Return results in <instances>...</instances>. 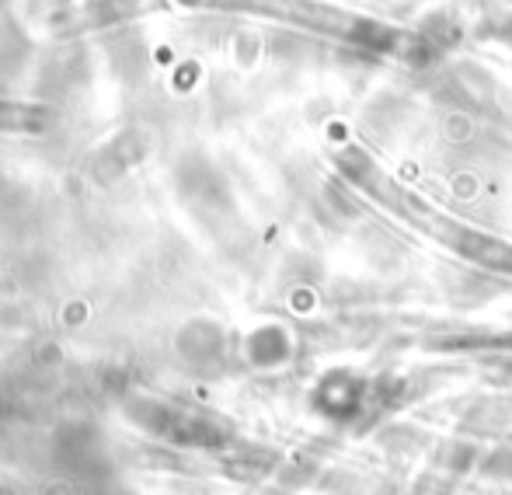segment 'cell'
<instances>
[{
    "mask_svg": "<svg viewBox=\"0 0 512 495\" xmlns=\"http://www.w3.org/2000/svg\"><path fill=\"white\" fill-rule=\"evenodd\" d=\"M49 119L46 109H32V105H7L0 102V126L11 129H39Z\"/></svg>",
    "mask_w": 512,
    "mask_h": 495,
    "instance_id": "6da1fadb",
    "label": "cell"
}]
</instances>
